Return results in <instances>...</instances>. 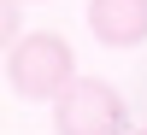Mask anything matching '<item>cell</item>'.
<instances>
[{"mask_svg":"<svg viewBox=\"0 0 147 135\" xmlns=\"http://www.w3.org/2000/svg\"><path fill=\"white\" fill-rule=\"evenodd\" d=\"M6 82L18 100H59L77 82V53L59 30H30L18 47H6Z\"/></svg>","mask_w":147,"mask_h":135,"instance_id":"cell-1","label":"cell"},{"mask_svg":"<svg viewBox=\"0 0 147 135\" xmlns=\"http://www.w3.org/2000/svg\"><path fill=\"white\" fill-rule=\"evenodd\" d=\"M59 135H129V106L112 82L100 77H77L65 94H59V112H53Z\"/></svg>","mask_w":147,"mask_h":135,"instance_id":"cell-2","label":"cell"},{"mask_svg":"<svg viewBox=\"0 0 147 135\" xmlns=\"http://www.w3.org/2000/svg\"><path fill=\"white\" fill-rule=\"evenodd\" d=\"M88 30L100 47H141L147 41V0H88Z\"/></svg>","mask_w":147,"mask_h":135,"instance_id":"cell-3","label":"cell"},{"mask_svg":"<svg viewBox=\"0 0 147 135\" xmlns=\"http://www.w3.org/2000/svg\"><path fill=\"white\" fill-rule=\"evenodd\" d=\"M18 6H24V0H6V12H0V35H6V47L24 41V30H18Z\"/></svg>","mask_w":147,"mask_h":135,"instance_id":"cell-4","label":"cell"},{"mask_svg":"<svg viewBox=\"0 0 147 135\" xmlns=\"http://www.w3.org/2000/svg\"><path fill=\"white\" fill-rule=\"evenodd\" d=\"M129 135H147V124H141V129H129Z\"/></svg>","mask_w":147,"mask_h":135,"instance_id":"cell-5","label":"cell"}]
</instances>
